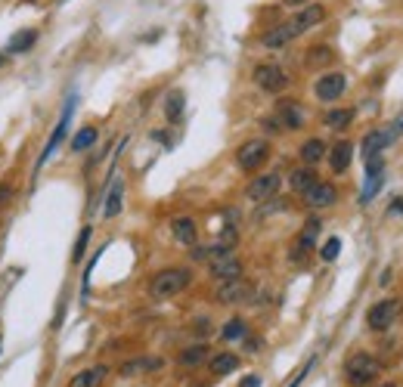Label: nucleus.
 <instances>
[{
	"label": "nucleus",
	"instance_id": "obj_1",
	"mask_svg": "<svg viewBox=\"0 0 403 387\" xmlns=\"http://www.w3.org/2000/svg\"><path fill=\"white\" fill-rule=\"evenodd\" d=\"M190 282H192V273L186 267H168V269H161V273L152 276L149 294L155 300H168V298H174V294L190 288Z\"/></svg>",
	"mask_w": 403,
	"mask_h": 387
},
{
	"label": "nucleus",
	"instance_id": "obj_2",
	"mask_svg": "<svg viewBox=\"0 0 403 387\" xmlns=\"http://www.w3.org/2000/svg\"><path fill=\"white\" fill-rule=\"evenodd\" d=\"M378 372H382V362L369 353H354L345 362V378L351 387H369L378 378Z\"/></svg>",
	"mask_w": 403,
	"mask_h": 387
},
{
	"label": "nucleus",
	"instance_id": "obj_3",
	"mask_svg": "<svg viewBox=\"0 0 403 387\" xmlns=\"http://www.w3.org/2000/svg\"><path fill=\"white\" fill-rule=\"evenodd\" d=\"M72 115H75V96L66 103V112H62V118H59V124L53 127V134H50V139H46V146H44V152H41V158H37V170H41L46 161L53 158V152L59 149V143L66 139V134H68V124H72Z\"/></svg>",
	"mask_w": 403,
	"mask_h": 387
},
{
	"label": "nucleus",
	"instance_id": "obj_4",
	"mask_svg": "<svg viewBox=\"0 0 403 387\" xmlns=\"http://www.w3.org/2000/svg\"><path fill=\"white\" fill-rule=\"evenodd\" d=\"M267 155H270L267 139H248V143L239 146L236 161H239V167H242V170H258L264 161H267Z\"/></svg>",
	"mask_w": 403,
	"mask_h": 387
},
{
	"label": "nucleus",
	"instance_id": "obj_5",
	"mask_svg": "<svg viewBox=\"0 0 403 387\" xmlns=\"http://www.w3.org/2000/svg\"><path fill=\"white\" fill-rule=\"evenodd\" d=\"M254 84L267 93H283L289 87V75H285L279 65H273V62H264V65L254 68Z\"/></svg>",
	"mask_w": 403,
	"mask_h": 387
},
{
	"label": "nucleus",
	"instance_id": "obj_6",
	"mask_svg": "<svg viewBox=\"0 0 403 387\" xmlns=\"http://www.w3.org/2000/svg\"><path fill=\"white\" fill-rule=\"evenodd\" d=\"M345 90H347V77L341 72H326L316 77V84H314L316 99H323V103H335Z\"/></svg>",
	"mask_w": 403,
	"mask_h": 387
},
{
	"label": "nucleus",
	"instance_id": "obj_7",
	"mask_svg": "<svg viewBox=\"0 0 403 387\" xmlns=\"http://www.w3.org/2000/svg\"><path fill=\"white\" fill-rule=\"evenodd\" d=\"M279 186H283V177L270 170V174H261V177H254V180L248 183L245 198L248 201H270L279 192Z\"/></svg>",
	"mask_w": 403,
	"mask_h": 387
},
{
	"label": "nucleus",
	"instance_id": "obj_8",
	"mask_svg": "<svg viewBox=\"0 0 403 387\" xmlns=\"http://www.w3.org/2000/svg\"><path fill=\"white\" fill-rule=\"evenodd\" d=\"M397 313H400V304H397V300H378L376 307H369L366 325H369L372 331H385V329H391V325H394Z\"/></svg>",
	"mask_w": 403,
	"mask_h": 387
},
{
	"label": "nucleus",
	"instance_id": "obj_9",
	"mask_svg": "<svg viewBox=\"0 0 403 387\" xmlns=\"http://www.w3.org/2000/svg\"><path fill=\"white\" fill-rule=\"evenodd\" d=\"M245 298H252V285H248L242 276L227 279V282H221L217 285V291H214L217 304H239V300H245Z\"/></svg>",
	"mask_w": 403,
	"mask_h": 387
},
{
	"label": "nucleus",
	"instance_id": "obj_10",
	"mask_svg": "<svg viewBox=\"0 0 403 387\" xmlns=\"http://www.w3.org/2000/svg\"><path fill=\"white\" fill-rule=\"evenodd\" d=\"M304 201H307L310 208H314V211H323V208H332V205L338 201V189H335L332 183H320V180H316V183L304 192Z\"/></svg>",
	"mask_w": 403,
	"mask_h": 387
},
{
	"label": "nucleus",
	"instance_id": "obj_11",
	"mask_svg": "<svg viewBox=\"0 0 403 387\" xmlns=\"http://www.w3.org/2000/svg\"><path fill=\"white\" fill-rule=\"evenodd\" d=\"M208 273L217 282H227V279H239L242 276V260L236 258V254H223V258H217L208 263Z\"/></svg>",
	"mask_w": 403,
	"mask_h": 387
},
{
	"label": "nucleus",
	"instance_id": "obj_12",
	"mask_svg": "<svg viewBox=\"0 0 403 387\" xmlns=\"http://www.w3.org/2000/svg\"><path fill=\"white\" fill-rule=\"evenodd\" d=\"M323 19H326V6H320V4H310V6H304V10H301L298 15H294V19L289 22V25H292V31H294V37H301V34H304V31H310V28H316V25H320Z\"/></svg>",
	"mask_w": 403,
	"mask_h": 387
},
{
	"label": "nucleus",
	"instance_id": "obj_13",
	"mask_svg": "<svg viewBox=\"0 0 403 387\" xmlns=\"http://www.w3.org/2000/svg\"><path fill=\"white\" fill-rule=\"evenodd\" d=\"M323 223L316 220V217H310L307 220V227L301 229V236L294 239V251H292V260H304V254L310 251V248L316 245V232H320Z\"/></svg>",
	"mask_w": 403,
	"mask_h": 387
},
{
	"label": "nucleus",
	"instance_id": "obj_14",
	"mask_svg": "<svg viewBox=\"0 0 403 387\" xmlns=\"http://www.w3.org/2000/svg\"><path fill=\"white\" fill-rule=\"evenodd\" d=\"M108 375V366H90V369H81L72 375V381H68V387H99L106 381Z\"/></svg>",
	"mask_w": 403,
	"mask_h": 387
},
{
	"label": "nucleus",
	"instance_id": "obj_15",
	"mask_svg": "<svg viewBox=\"0 0 403 387\" xmlns=\"http://www.w3.org/2000/svg\"><path fill=\"white\" fill-rule=\"evenodd\" d=\"M351 161H354V146L347 143V139H341V143H335L329 149V165L335 174H345V170L351 167Z\"/></svg>",
	"mask_w": 403,
	"mask_h": 387
},
{
	"label": "nucleus",
	"instance_id": "obj_16",
	"mask_svg": "<svg viewBox=\"0 0 403 387\" xmlns=\"http://www.w3.org/2000/svg\"><path fill=\"white\" fill-rule=\"evenodd\" d=\"M292 41H294V31H292L289 22H283V25L270 28L267 34L261 37V44L267 46V50H283V46H285V44H292Z\"/></svg>",
	"mask_w": 403,
	"mask_h": 387
},
{
	"label": "nucleus",
	"instance_id": "obj_17",
	"mask_svg": "<svg viewBox=\"0 0 403 387\" xmlns=\"http://www.w3.org/2000/svg\"><path fill=\"white\" fill-rule=\"evenodd\" d=\"M170 232H174V239L180 245H196V239H199V229H196L192 217H177V220H170Z\"/></svg>",
	"mask_w": 403,
	"mask_h": 387
},
{
	"label": "nucleus",
	"instance_id": "obj_18",
	"mask_svg": "<svg viewBox=\"0 0 403 387\" xmlns=\"http://www.w3.org/2000/svg\"><path fill=\"white\" fill-rule=\"evenodd\" d=\"M165 369V360H155V356H137V360H128L118 369L121 375H143V372H159Z\"/></svg>",
	"mask_w": 403,
	"mask_h": 387
},
{
	"label": "nucleus",
	"instance_id": "obj_19",
	"mask_svg": "<svg viewBox=\"0 0 403 387\" xmlns=\"http://www.w3.org/2000/svg\"><path fill=\"white\" fill-rule=\"evenodd\" d=\"M391 134H388V130H369L366 137H363V155H366V158H372V155H382L388 146H391Z\"/></svg>",
	"mask_w": 403,
	"mask_h": 387
},
{
	"label": "nucleus",
	"instance_id": "obj_20",
	"mask_svg": "<svg viewBox=\"0 0 403 387\" xmlns=\"http://www.w3.org/2000/svg\"><path fill=\"white\" fill-rule=\"evenodd\" d=\"M283 127H289V130H301L304 127V112H301L294 103H283L279 106V118H276Z\"/></svg>",
	"mask_w": 403,
	"mask_h": 387
},
{
	"label": "nucleus",
	"instance_id": "obj_21",
	"mask_svg": "<svg viewBox=\"0 0 403 387\" xmlns=\"http://www.w3.org/2000/svg\"><path fill=\"white\" fill-rule=\"evenodd\" d=\"M37 44V31L35 28H25V31H16L6 44V53H28L31 46Z\"/></svg>",
	"mask_w": 403,
	"mask_h": 387
},
{
	"label": "nucleus",
	"instance_id": "obj_22",
	"mask_svg": "<svg viewBox=\"0 0 403 387\" xmlns=\"http://www.w3.org/2000/svg\"><path fill=\"white\" fill-rule=\"evenodd\" d=\"M205 360H208V344H192V347H183L180 360H177V362H180L183 369H196Z\"/></svg>",
	"mask_w": 403,
	"mask_h": 387
},
{
	"label": "nucleus",
	"instance_id": "obj_23",
	"mask_svg": "<svg viewBox=\"0 0 403 387\" xmlns=\"http://www.w3.org/2000/svg\"><path fill=\"white\" fill-rule=\"evenodd\" d=\"M326 152H329V149H326V143H323L320 137L307 139V143L301 146V158H304V165H310V167H314V165H320V161L326 158Z\"/></svg>",
	"mask_w": 403,
	"mask_h": 387
},
{
	"label": "nucleus",
	"instance_id": "obj_24",
	"mask_svg": "<svg viewBox=\"0 0 403 387\" xmlns=\"http://www.w3.org/2000/svg\"><path fill=\"white\" fill-rule=\"evenodd\" d=\"M289 183H292V189L294 192H301V196H304V192L310 189V186L316 183V170L314 167H298V170H292V177H289Z\"/></svg>",
	"mask_w": 403,
	"mask_h": 387
},
{
	"label": "nucleus",
	"instance_id": "obj_25",
	"mask_svg": "<svg viewBox=\"0 0 403 387\" xmlns=\"http://www.w3.org/2000/svg\"><path fill=\"white\" fill-rule=\"evenodd\" d=\"M351 121H354V108H332V112H326V118H323V124L332 130H345Z\"/></svg>",
	"mask_w": 403,
	"mask_h": 387
},
{
	"label": "nucleus",
	"instance_id": "obj_26",
	"mask_svg": "<svg viewBox=\"0 0 403 387\" xmlns=\"http://www.w3.org/2000/svg\"><path fill=\"white\" fill-rule=\"evenodd\" d=\"M239 369V356L236 353H217L211 356V372L214 375H230V372Z\"/></svg>",
	"mask_w": 403,
	"mask_h": 387
},
{
	"label": "nucleus",
	"instance_id": "obj_27",
	"mask_svg": "<svg viewBox=\"0 0 403 387\" xmlns=\"http://www.w3.org/2000/svg\"><path fill=\"white\" fill-rule=\"evenodd\" d=\"M183 106H186V96H183V93H180V90H170L168 99H165V115H168V121H180Z\"/></svg>",
	"mask_w": 403,
	"mask_h": 387
},
{
	"label": "nucleus",
	"instance_id": "obj_28",
	"mask_svg": "<svg viewBox=\"0 0 403 387\" xmlns=\"http://www.w3.org/2000/svg\"><path fill=\"white\" fill-rule=\"evenodd\" d=\"M97 137H99V130L97 127H81L78 134L72 137V152H87L93 143H97Z\"/></svg>",
	"mask_w": 403,
	"mask_h": 387
},
{
	"label": "nucleus",
	"instance_id": "obj_29",
	"mask_svg": "<svg viewBox=\"0 0 403 387\" xmlns=\"http://www.w3.org/2000/svg\"><path fill=\"white\" fill-rule=\"evenodd\" d=\"M121 198H124V183H121V180H115L112 192H108V198H106L103 214H106V217H118V214H121Z\"/></svg>",
	"mask_w": 403,
	"mask_h": 387
},
{
	"label": "nucleus",
	"instance_id": "obj_30",
	"mask_svg": "<svg viewBox=\"0 0 403 387\" xmlns=\"http://www.w3.org/2000/svg\"><path fill=\"white\" fill-rule=\"evenodd\" d=\"M335 59V53L329 50V46H310V53H307V65L310 68H316V65H329V62Z\"/></svg>",
	"mask_w": 403,
	"mask_h": 387
},
{
	"label": "nucleus",
	"instance_id": "obj_31",
	"mask_svg": "<svg viewBox=\"0 0 403 387\" xmlns=\"http://www.w3.org/2000/svg\"><path fill=\"white\" fill-rule=\"evenodd\" d=\"M221 338L223 341H236V338H245V319H230L227 325H223V331H221Z\"/></svg>",
	"mask_w": 403,
	"mask_h": 387
},
{
	"label": "nucleus",
	"instance_id": "obj_32",
	"mask_svg": "<svg viewBox=\"0 0 403 387\" xmlns=\"http://www.w3.org/2000/svg\"><path fill=\"white\" fill-rule=\"evenodd\" d=\"M90 227H84L81 229V236H78V242H75V251H72V260L78 263V260H81L84 258V251H87V242H90Z\"/></svg>",
	"mask_w": 403,
	"mask_h": 387
},
{
	"label": "nucleus",
	"instance_id": "obj_33",
	"mask_svg": "<svg viewBox=\"0 0 403 387\" xmlns=\"http://www.w3.org/2000/svg\"><path fill=\"white\" fill-rule=\"evenodd\" d=\"M338 251H341V239H338V236H332L329 242L323 245L320 258H323V260H335V258H338Z\"/></svg>",
	"mask_w": 403,
	"mask_h": 387
},
{
	"label": "nucleus",
	"instance_id": "obj_34",
	"mask_svg": "<svg viewBox=\"0 0 403 387\" xmlns=\"http://www.w3.org/2000/svg\"><path fill=\"white\" fill-rule=\"evenodd\" d=\"M10 198H13V186L10 183H0V205H6Z\"/></svg>",
	"mask_w": 403,
	"mask_h": 387
},
{
	"label": "nucleus",
	"instance_id": "obj_35",
	"mask_svg": "<svg viewBox=\"0 0 403 387\" xmlns=\"http://www.w3.org/2000/svg\"><path fill=\"white\" fill-rule=\"evenodd\" d=\"M310 369H314V360H310V362H307V366H304V369H301V372H298V378H294V381H292L289 387H298V384H301V381H304V378H307V372H310Z\"/></svg>",
	"mask_w": 403,
	"mask_h": 387
},
{
	"label": "nucleus",
	"instance_id": "obj_36",
	"mask_svg": "<svg viewBox=\"0 0 403 387\" xmlns=\"http://www.w3.org/2000/svg\"><path fill=\"white\" fill-rule=\"evenodd\" d=\"M239 387H261V378L258 375H248V378H242V384Z\"/></svg>",
	"mask_w": 403,
	"mask_h": 387
},
{
	"label": "nucleus",
	"instance_id": "obj_37",
	"mask_svg": "<svg viewBox=\"0 0 403 387\" xmlns=\"http://www.w3.org/2000/svg\"><path fill=\"white\" fill-rule=\"evenodd\" d=\"M264 127H267L270 134H276V130H279V121H276V118H267V121H264Z\"/></svg>",
	"mask_w": 403,
	"mask_h": 387
},
{
	"label": "nucleus",
	"instance_id": "obj_38",
	"mask_svg": "<svg viewBox=\"0 0 403 387\" xmlns=\"http://www.w3.org/2000/svg\"><path fill=\"white\" fill-rule=\"evenodd\" d=\"M307 0H285V6H304Z\"/></svg>",
	"mask_w": 403,
	"mask_h": 387
},
{
	"label": "nucleus",
	"instance_id": "obj_39",
	"mask_svg": "<svg viewBox=\"0 0 403 387\" xmlns=\"http://www.w3.org/2000/svg\"><path fill=\"white\" fill-rule=\"evenodd\" d=\"M6 65V56H0V68H4Z\"/></svg>",
	"mask_w": 403,
	"mask_h": 387
},
{
	"label": "nucleus",
	"instance_id": "obj_40",
	"mask_svg": "<svg viewBox=\"0 0 403 387\" xmlns=\"http://www.w3.org/2000/svg\"><path fill=\"white\" fill-rule=\"evenodd\" d=\"M382 387H397V384H382Z\"/></svg>",
	"mask_w": 403,
	"mask_h": 387
}]
</instances>
